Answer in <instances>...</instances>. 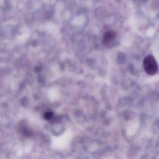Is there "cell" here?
I'll return each instance as SVG.
<instances>
[{
	"mask_svg": "<svg viewBox=\"0 0 159 159\" xmlns=\"http://www.w3.org/2000/svg\"><path fill=\"white\" fill-rule=\"evenodd\" d=\"M143 66L146 73L149 75H154L157 72V63L152 56L148 55L145 57L143 61Z\"/></svg>",
	"mask_w": 159,
	"mask_h": 159,
	"instance_id": "1",
	"label": "cell"
},
{
	"mask_svg": "<svg viewBox=\"0 0 159 159\" xmlns=\"http://www.w3.org/2000/svg\"><path fill=\"white\" fill-rule=\"evenodd\" d=\"M117 34L113 31H109L105 33L103 37L104 44L108 48H111L114 45Z\"/></svg>",
	"mask_w": 159,
	"mask_h": 159,
	"instance_id": "2",
	"label": "cell"
},
{
	"mask_svg": "<svg viewBox=\"0 0 159 159\" xmlns=\"http://www.w3.org/2000/svg\"><path fill=\"white\" fill-rule=\"evenodd\" d=\"M52 112H47L44 114V117L46 118V119H50L52 118Z\"/></svg>",
	"mask_w": 159,
	"mask_h": 159,
	"instance_id": "3",
	"label": "cell"
}]
</instances>
